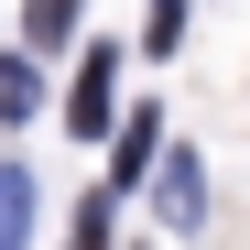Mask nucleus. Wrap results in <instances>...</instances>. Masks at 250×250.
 Here are the masks:
<instances>
[{
    "label": "nucleus",
    "instance_id": "obj_5",
    "mask_svg": "<svg viewBox=\"0 0 250 250\" xmlns=\"http://www.w3.org/2000/svg\"><path fill=\"white\" fill-rule=\"evenodd\" d=\"M44 109V76H33V55H0V120H33Z\"/></svg>",
    "mask_w": 250,
    "mask_h": 250
},
{
    "label": "nucleus",
    "instance_id": "obj_1",
    "mask_svg": "<svg viewBox=\"0 0 250 250\" xmlns=\"http://www.w3.org/2000/svg\"><path fill=\"white\" fill-rule=\"evenodd\" d=\"M109 120H120V55L98 44L87 65H76V98H65V131H87V142H109Z\"/></svg>",
    "mask_w": 250,
    "mask_h": 250
},
{
    "label": "nucleus",
    "instance_id": "obj_4",
    "mask_svg": "<svg viewBox=\"0 0 250 250\" xmlns=\"http://www.w3.org/2000/svg\"><path fill=\"white\" fill-rule=\"evenodd\" d=\"M22 239H33V174L0 163V250H22Z\"/></svg>",
    "mask_w": 250,
    "mask_h": 250
},
{
    "label": "nucleus",
    "instance_id": "obj_6",
    "mask_svg": "<svg viewBox=\"0 0 250 250\" xmlns=\"http://www.w3.org/2000/svg\"><path fill=\"white\" fill-rule=\"evenodd\" d=\"M76 33V0H22V55L33 44H65Z\"/></svg>",
    "mask_w": 250,
    "mask_h": 250
},
{
    "label": "nucleus",
    "instance_id": "obj_2",
    "mask_svg": "<svg viewBox=\"0 0 250 250\" xmlns=\"http://www.w3.org/2000/svg\"><path fill=\"white\" fill-rule=\"evenodd\" d=\"M152 207H163V229H196V218H207V163H196V152H163Z\"/></svg>",
    "mask_w": 250,
    "mask_h": 250
},
{
    "label": "nucleus",
    "instance_id": "obj_3",
    "mask_svg": "<svg viewBox=\"0 0 250 250\" xmlns=\"http://www.w3.org/2000/svg\"><path fill=\"white\" fill-rule=\"evenodd\" d=\"M152 152H163V120H152V109H131V131H120V163H109V196H131V174H142Z\"/></svg>",
    "mask_w": 250,
    "mask_h": 250
},
{
    "label": "nucleus",
    "instance_id": "obj_8",
    "mask_svg": "<svg viewBox=\"0 0 250 250\" xmlns=\"http://www.w3.org/2000/svg\"><path fill=\"white\" fill-rule=\"evenodd\" d=\"M152 44H163V55L185 44V0H152Z\"/></svg>",
    "mask_w": 250,
    "mask_h": 250
},
{
    "label": "nucleus",
    "instance_id": "obj_7",
    "mask_svg": "<svg viewBox=\"0 0 250 250\" xmlns=\"http://www.w3.org/2000/svg\"><path fill=\"white\" fill-rule=\"evenodd\" d=\"M109 218H120V196H109V185H98V196H87V207H76V239H65V250H109Z\"/></svg>",
    "mask_w": 250,
    "mask_h": 250
}]
</instances>
